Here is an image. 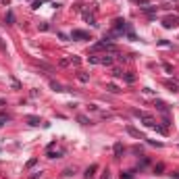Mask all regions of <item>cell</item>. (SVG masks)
Listing matches in <instances>:
<instances>
[{"mask_svg":"<svg viewBox=\"0 0 179 179\" xmlns=\"http://www.w3.org/2000/svg\"><path fill=\"white\" fill-rule=\"evenodd\" d=\"M177 23H179V17H165V19H163V25H165L167 29L177 27Z\"/></svg>","mask_w":179,"mask_h":179,"instance_id":"cell-1","label":"cell"},{"mask_svg":"<svg viewBox=\"0 0 179 179\" xmlns=\"http://www.w3.org/2000/svg\"><path fill=\"white\" fill-rule=\"evenodd\" d=\"M71 38H73V40H90V34L88 31H81V29H73Z\"/></svg>","mask_w":179,"mask_h":179,"instance_id":"cell-2","label":"cell"},{"mask_svg":"<svg viewBox=\"0 0 179 179\" xmlns=\"http://www.w3.org/2000/svg\"><path fill=\"white\" fill-rule=\"evenodd\" d=\"M25 121H27L29 125H34V127H38V125L42 123V119H40V117H34V115H29V117H25Z\"/></svg>","mask_w":179,"mask_h":179,"instance_id":"cell-3","label":"cell"},{"mask_svg":"<svg viewBox=\"0 0 179 179\" xmlns=\"http://www.w3.org/2000/svg\"><path fill=\"white\" fill-rule=\"evenodd\" d=\"M96 169H98L96 165H92V167H88V169H86V173H84V177H86V179H92L94 175H96Z\"/></svg>","mask_w":179,"mask_h":179,"instance_id":"cell-4","label":"cell"},{"mask_svg":"<svg viewBox=\"0 0 179 179\" xmlns=\"http://www.w3.org/2000/svg\"><path fill=\"white\" fill-rule=\"evenodd\" d=\"M127 134H129V135H134V137H137V139H144V135L139 134L137 129H134V127H127Z\"/></svg>","mask_w":179,"mask_h":179,"instance_id":"cell-5","label":"cell"},{"mask_svg":"<svg viewBox=\"0 0 179 179\" xmlns=\"http://www.w3.org/2000/svg\"><path fill=\"white\" fill-rule=\"evenodd\" d=\"M50 88L54 90V92H65V90H63V86H60L58 81H50Z\"/></svg>","mask_w":179,"mask_h":179,"instance_id":"cell-6","label":"cell"},{"mask_svg":"<svg viewBox=\"0 0 179 179\" xmlns=\"http://www.w3.org/2000/svg\"><path fill=\"white\" fill-rule=\"evenodd\" d=\"M15 23V15H13V10H8L6 13V25H13Z\"/></svg>","mask_w":179,"mask_h":179,"instance_id":"cell-7","label":"cell"},{"mask_svg":"<svg viewBox=\"0 0 179 179\" xmlns=\"http://www.w3.org/2000/svg\"><path fill=\"white\" fill-rule=\"evenodd\" d=\"M121 154H123V146L121 144H115V156L121 158Z\"/></svg>","mask_w":179,"mask_h":179,"instance_id":"cell-8","label":"cell"},{"mask_svg":"<svg viewBox=\"0 0 179 179\" xmlns=\"http://www.w3.org/2000/svg\"><path fill=\"white\" fill-rule=\"evenodd\" d=\"M77 121H79L81 125H92V121H90L88 117H84V115H79V117H77Z\"/></svg>","mask_w":179,"mask_h":179,"instance_id":"cell-9","label":"cell"},{"mask_svg":"<svg viewBox=\"0 0 179 179\" xmlns=\"http://www.w3.org/2000/svg\"><path fill=\"white\" fill-rule=\"evenodd\" d=\"M100 63H102V65H113V56H106V54H104V56L100 58Z\"/></svg>","mask_w":179,"mask_h":179,"instance_id":"cell-10","label":"cell"},{"mask_svg":"<svg viewBox=\"0 0 179 179\" xmlns=\"http://www.w3.org/2000/svg\"><path fill=\"white\" fill-rule=\"evenodd\" d=\"M156 108H158V110H163V113H167V110H169V108H167V104H165V102H160V100L156 102Z\"/></svg>","mask_w":179,"mask_h":179,"instance_id":"cell-11","label":"cell"},{"mask_svg":"<svg viewBox=\"0 0 179 179\" xmlns=\"http://www.w3.org/2000/svg\"><path fill=\"white\" fill-rule=\"evenodd\" d=\"M123 77H125V81H135V75H131V73H123Z\"/></svg>","mask_w":179,"mask_h":179,"instance_id":"cell-12","label":"cell"},{"mask_svg":"<svg viewBox=\"0 0 179 179\" xmlns=\"http://www.w3.org/2000/svg\"><path fill=\"white\" fill-rule=\"evenodd\" d=\"M106 90H110L113 94H117V92H119V90H117V86H113V84H108V86H106Z\"/></svg>","mask_w":179,"mask_h":179,"instance_id":"cell-13","label":"cell"},{"mask_svg":"<svg viewBox=\"0 0 179 179\" xmlns=\"http://www.w3.org/2000/svg\"><path fill=\"white\" fill-rule=\"evenodd\" d=\"M63 175H65V177H71V175H73V169H65Z\"/></svg>","mask_w":179,"mask_h":179,"instance_id":"cell-14","label":"cell"},{"mask_svg":"<svg viewBox=\"0 0 179 179\" xmlns=\"http://www.w3.org/2000/svg\"><path fill=\"white\" fill-rule=\"evenodd\" d=\"M121 179H131V173H129V171H125V173H121Z\"/></svg>","mask_w":179,"mask_h":179,"instance_id":"cell-15","label":"cell"},{"mask_svg":"<svg viewBox=\"0 0 179 179\" xmlns=\"http://www.w3.org/2000/svg\"><path fill=\"white\" fill-rule=\"evenodd\" d=\"M71 63H73V65H79V63H81V58H77V56H71Z\"/></svg>","mask_w":179,"mask_h":179,"instance_id":"cell-16","label":"cell"},{"mask_svg":"<svg viewBox=\"0 0 179 179\" xmlns=\"http://www.w3.org/2000/svg\"><path fill=\"white\" fill-rule=\"evenodd\" d=\"M0 127H2V121H0Z\"/></svg>","mask_w":179,"mask_h":179,"instance_id":"cell-17","label":"cell"}]
</instances>
